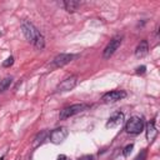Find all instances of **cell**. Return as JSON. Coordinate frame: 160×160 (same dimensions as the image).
Masks as SVG:
<instances>
[{
	"label": "cell",
	"instance_id": "cell-1",
	"mask_svg": "<svg viewBox=\"0 0 160 160\" xmlns=\"http://www.w3.org/2000/svg\"><path fill=\"white\" fill-rule=\"evenodd\" d=\"M21 30H22V34L24 36L39 50L44 49L45 46V39L42 36V34L35 28V25L28 20H24L22 24H21Z\"/></svg>",
	"mask_w": 160,
	"mask_h": 160
},
{
	"label": "cell",
	"instance_id": "cell-2",
	"mask_svg": "<svg viewBox=\"0 0 160 160\" xmlns=\"http://www.w3.org/2000/svg\"><path fill=\"white\" fill-rule=\"evenodd\" d=\"M144 128H145L144 119L138 115L131 116L125 124V131L131 135H139L141 131H144Z\"/></svg>",
	"mask_w": 160,
	"mask_h": 160
},
{
	"label": "cell",
	"instance_id": "cell-3",
	"mask_svg": "<svg viewBox=\"0 0 160 160\" xmlns=\"http://www.w3.org/2000/svg\"><path fill=\"white\" fill-rule=\"evenodd\" d=\"M89 106H90V105H89V104H85V102H81V104H72V105H70V106L64 108V109L60 111L59 118H60V120H65V119H68V118H70V116H74V115L81 112V111L86 110Z\"/></svg>",
	"mask_w": 160,
	"mask_h": 160
},
{
	"label": "cell",
	"instance_id": "cell-4",
	"mask_svg": "<svg viewBox=\"0 0 160 160\" xmlns=\"http://www.w3.org/2000/svg\"><path fill=\"white\" fill-rule=\"evenodd\" d=\"M121 42H122V35H115L109 41V44L105 46V49L102 51V58L104 59H110L114 55V52L119 49V46L121 45Z\"/></svg>",
	"mask_w": 160,
	"mask_h": 160
},
{
	"label": "cell",
	"instance_id": "cell-5",
	"mask_svg": "<svg viewBox=\"0 0 160 160\" xmlns=\"http://www.w3.org/2000/svg\"><path fill=\"white\" fill-rule=\"evenodd\" d=\"M68 135H69L68 129L64 128V126H60V128H56V129L51 130V131L49 132L48 139L50 140V142H52V144H55V145H59V144H61V142L68 138Z\"/></svg>",
	"mask_w": 160,
	"mask_h": 160
},
{
	"label": "cell",
	"instance_id": "cell-6",
	"mask_svg": "<svg viewBox=\"0 0 160 160\" xmlns=\"http://www.w3.org/2000/svg\"><path fill=\"white\" fill-rule=\"evenodd\" d=\"M76 82H78V76H76V75H70L69 78L64 79L61 82L58 84L55 91H56V92L70 91V90H72V89L76 86Z\"/></svg>",
	"mask_w": 160,
	"mask_h": 160
},
{
	"label": "cell",
	"instance_id": "cell-7",
	"mask_svg": "<svg viewBox=\"0 0 160 160\" xmlns=\"http://www.w3.org/2000/svg\"><path fill=\"white\" fill-rule=\"evenodd\" d=\"M125 96H126V92L124 90H112V91H109V92L104 94L101 100L105 104H110V102H116V101L124 99Z\"/></svg>",
	"mask_w": 160,
	"mask_h": 160
},
{
	"label": "cell",
	"instance_id": "cell-8",
	"mask_svg": "<svg viewBox=\"0 0 160 160\" xmlns=\"http://www.w3.org/2000/svg\"><path fill=\"white\" fill-rule=\"evenodd\" d=\"M75 58H78V55H75V54H59L54 58L52 66L54 68H61V66L69 64L70 61H72Z\"/></svg>",
	"mask_w": 160,
	"mask_h": 160
},
{
	"label": "cell",
	"instance_id": "cell-9",
	"mask_svg": "<svg viewBox=\"0 0 160 160\" xmlns=\"http://www.w3.org/2000/svg\"><path fill=\"white\" fill-rule=\"evenodd\" d=\"M124 120V114L121 111H116L114 112L106 121V128H114V126H118Z\"/></svg>",
	"mask_w": 160,
	"mask_h": 160
},
{
	"label": "cell",
	"instance_id": "cell-10",
	"mask_svg": "<svg viewBox=\"0 0 160 160\" xmlns=\"http://www.w3.org/2000/svg\"><path fill=\"white\" fill-rule=\"evenodd\" d=\"M145 134H146V140H148L149 142H152L154 139H155L156 135H158V130H156V126H155V120H150V121L148 122Z\"/></svg>",
	"mask_w": 160,
	"mask_h": 160
},
{
	"label": "cell",
	"instance_id": "cell-11",
	"mask_svg": "<svg viewBox=\"0 0 160 160\" xmlns=\"http://www.w3.org/2000/svg\"><path fill=\"white\" fill-rule=\"evenodd\" d=\"M149 52V44H148V40H141L136 49H135V56L136 58H142L145 56L146 54Z\"/></svg>",
	"mask_w": 160,
	"mask_h": 160
},
{
	"label": "cell",
	"instance_id": "cell-12",
	"mask_svg": "<svg viewBox=\"0 0 160 160\" xmlns=\"http://www.w3.org/2000/svg\"><path fill=\"white\" fill-rule=\"evenodd\" d=\"M80 5H81V2L80 1H76V0H65V1H62V6H64V9L68 12L76 11Z\"/></svg>",
	"mask_w": 160,
	"mask_h": 160
},
{
	"label": "cell",
	"instance_id": "cell-13",
	"mask_svg": "<svg viewBox=\"0 0 160 160\" xmlns=\"http://www.w3.org/2000/svg\"><path fill=\"white\" fill-rule=\"evenodd\" d=\"M48 136H49V132H48L46 130H42L41 132H39V134L34 138V140H32V146H34V148H38L39 145H41V144L48 139Z\"/></svg>",
	"mask_w": 160,
	"mask_h": 160
},
{
	"label": "cell",
	"instance_id": "cell-14",
	"mask_svg": "<svg viewBox=\"0 0 160 160\" xmlns=\"http://www.w3.org/2000/svg\"><path fill=\"white\" fill-rule=\"evenodd\" d=\"M12 82V78L11 76H6L2 80H0V92H4Z\"/></svg>",
	"mask_w": 160,
	"mask_h": 160
},
{
	"label": "cell",
	"instance_id": "cell-15",
	"mask_svg": "<svg viewBox=\"0 0 160 160\" xmlns=\"http://www.w3.org/2000/svg\"><path fill=\"white\" fill-rule=\"evenodd\" d=\"M132 149H134V144L131 142V144H128L124 149H122V155L124 156H129V154L132 151Z\"/></svg>",
	"mask_w": 160,
	"mask_h": 160
},
{
	"label": "cell",
	"instance_id": "cell-16",
	"mask_svg": "<svg viewBox=\"0 0 160 160\" xmlns=\"http://www.w3.org/2000/svg\"><path fill=\"white\" fill-rule=\"evenodd\" d=\"M14 64V56H9L4 62H2V66L4 68H9V66H11Z\"/></svg>",
	"mask_w": 160,
	"mask_h": 160
},
{
	"label": "cell",
	"instance_id": "cell-17",
	"mask_svg": "<svg viewBox=\"0 0 160 160\" xmlns=\"http://www.w3.org/2000/svg\"><path fill=\"white\" fill-rule=\"evenodd\" d=\"M146 155H148V151H146V149H144V150H141V152L134 160H145L146 159Z\"/></svg>",
	"mask_w": 160,
	"mask_h": 160
},
{
	"label": "cell",
	"instance_id": "cell-18",
	"mask_svg": "<svg viewBox=\"0 0 160 160\" xmlns=\"http://www.w3.org/2000/svg\"><path fill=\"white\" fill-rule=\"evenodd\" d=\"M145 71H146V66H139V68H136V74H139V75H144L145 74Z\"/></svg>",
	"mask_w": 160,
	"mask_h": 160
},
{
	"label": "cell",
	"instance_id": "cell-19",
	"mask_svg": "<svg viewBox=\"0 0 160 160\" xmlns=\"http://www.w3.org/2000/svg\"><path fill=\"white\" fill-rule=\"evenodd\" d=\"M79 160H92V156H82Z\"/></svg>",
	"mask_w": 160,
	"mask_h": 160
},
{
	"label": "cell",
	"instance_id": "cell-20",
	"mask_svg": "<svg viewBox=\"0 0 160 160\" xmlns=\"http://www.w3.org/2000/svg\"><path fill=\"white\" fill-rule=\"evenodd\" d=\"M58 160H69V159H68L65 155H59V156H58Z\"/></svg>",
	"mask_w": 160,
	"mask_h": 160
},
{
	"label": "cell",
	"instance_id": "cell-21",
	"mask_svg": "<svg viewBox=\"0 0 160 160\" xmlns=\"http://www.w3.org/2000/svg\"><path fill=\"white\" fill-rule=\"evenodd\" d=\"M0 160H4V156H2V158H0Z\"/></svg>",
	"mask_w": 160,
	"mask_h": 160
}]
</instances>
